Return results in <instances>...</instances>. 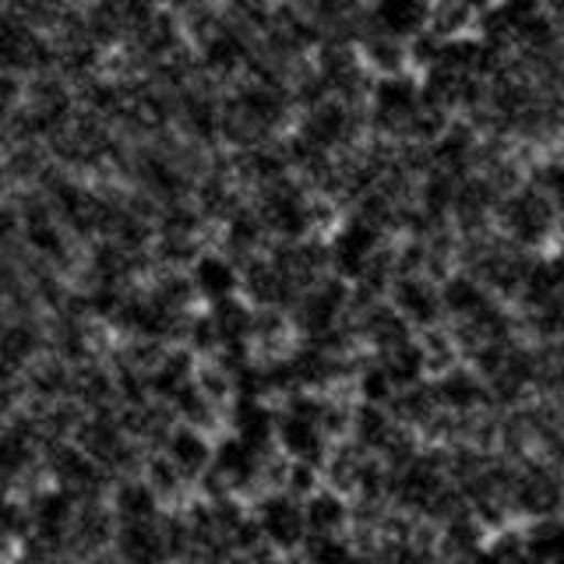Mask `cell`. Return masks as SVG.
Segmentation results:
<instances>
[{"label": "cell", "mask_w": 564, "mask_h": 564, "mask_svg": "<svg viewBox=\"0 0 564 564\" xmlns=\"http://www.w3.org/2000/svg\"><path fill=\"white\" fill-rule=\"evenodd\" d=\"M494 229L519 251L543 254V247L561 237V216L551 194H543L525 181L519 191L501 198L498 212H494Z\"/></svg>", "instance_id": "6da1fadb"}, {"label": "cell", "mask_w": 564, "mask_h": 564, "mask_svg": "<svg viewBox=\"0 0 564 564\" xmlns=\"http://www.w3.org/2000/svg\"><path fill=\"white\" fill-rule=\"evenodd\" d=\"M388 304H392L402 322L416 335L437 328L445 322V304H441V282L431 275H395L392 290H388Z\"/></svg>", "instance_id": "7a4b0ae2"}, {"label": "cell", "mask_w": 564, "mask_h": 564, "mask_svg": "<svg viewBox=\"0 0 564 564\" xmlns=\"http://www.w3.org/2000/svg\"><path fill=\"white\" fill-rule=\"evenodd\" d=\"M258 529L275 551H296L307 543V519L304 505L290 494H272L258 505Z\"/></svg>", "instance_id": "3957f363"}, {"label": "cell", "mask_w": 564, "mask_h": 564, "mask_svg": "<svg viewBox=\"0 0 564 564\" xmlns=\"http://www.w3.org/2000/svg\"><path fill=\"white\" fill-rule=\"evenodd\" d=\"M264 473V455L254 452L251 445H243L240 437H226L223 445L212 452V469L205 476L219 484V490H243L251 487L258 476Z\"/></svg>", "instance_id": "277c9868"}, {"label": "cell", "mask_w": 564, "mask_h": 564, "mask_svg": "<svg viewBox=\"0 0 564 564\" xmlns=\"http://www.w3.org/2000/svg\"><path fill=\"white\" fill-rule=\"evenodd\" d=\"M434 0H370V22L378 29L399 35V40H413L416 32L427 29Z\"/></svg>", "instance_id": "5b68a950"}, {"label": "cell", "mask_w": 564, "mask_h": 564, "mask_svg": "<svg viewBox=\"0 0 564 564\" xmlns=\"http://www.w3.org/2000/svg\"><path fill=\"white\" fill-rule=\"evenodd\" d=\"M490 300H498V296H490L484 282L463 269L441 279V304H445V317H455V322H469V317L480 314Z\"/></svg>", "instance_id": "8992f818"}, {"label": "cell", "mask_w": 564, "mask_h": 564, "mask_svg": "<svg viewBox=\"0 0 564 564\" xmlns=\"http://www.w3.org/2000/svg\"><path fill=\"white\" fill-rule=\"evenodd\" d=\"M304 519H307V536H343L346 525L352 522V505L339 490L322 487L304 501Z\"/></svg>", "instance_id": "52a82bcc"}, {"label": "cell", "mask_w": 564, "mask_h": 564, "mask_svg": "<svg viewBox=\"0 0 564 564\" xmlns=\"http://www.w3.org/2000/svg\"><path fill=\"white\" fill-rule=\"evenodd\" d=\"M166 458L181 469L184 480H191V476H205L212 469V448L205 434L198 427H176L166 434Z\"/></svg>", "instance_id": "ba28073f"}, {"label": "cell", "mask_w": 564, "mask_h": 564, "mask_svg": "<svg viewBox=\"0 0 564 564\" xmlns=\"http://www.w3.org/2000/svg\"><path fill=\"white\" fill-rule=\"evenodd\" d=\"M378 364L384 367V375L392 378V384L399 388H413V384H423L427 381V357H423V346H420V339L413 335V339H405V343H399V346H392V349H381L378 352Z\"/></svg>", "instance_id": "9c48e42d"}, {"label": "cell", "mask_w": 564, "mask_h": 564, "mask_svg": "<svg viewBox=\"0 0 564 564\" xmlns=\"http://www.w3.org/2000/svg\"><path fill=\"white\" fill-rule=\"evenodd\" d=\"M194 293H202L212 304H223V300H234L240 286V272L234 269V261H226L219 254H205L194 261V275H191Z\"/></svg>", "instance_id": "30bf717a"}, {"label": "cell", "mask_w": 564, "mask_h": 564, "mask_svg": "<svg viewBox=\"0 0 564 564\" xmlns=\"http://www.w3.org/2000/svg\"><path fill=\"white\" fill-rule=\"evenodd\" d=\"M32 522L40 525V533L50 536V540H64V536H70V529H75V505H70L67 490L43 494V498L35 501V516H32Z\"/></svg>", "instance_id": "8fae6325"}, {"label": "cell", "mask_w": 564, "mask_h": 564, "mask_svg": "<svg viewBox=\"0 0 564 564\" xmlns=\"http://www.w3.org/2000/svg\"><path fill=\"white\" fill-rule=\"evenodd\" d=\"M159 494L149 484H123L117 494V511L123 522H152Z\"/></svg>", "instance_id": "7c38bea8"}, {"label": "cell", "mask_w": 564, "mask_h": 564, "mask_svg": "<svg viewBox=\"0 0 564 564\" xmlns=\"http://www.w3.org/2000/svg\"><path fill=\"white\" fill-rule=\"evenodd\" d=\"M357 392H360V402H367V405H392L399 388L384 375V367L375 360L357 370Z\"/></svg>", "instance_id": "4fadbf2b"}, {"label": "cell", "mask_w": 564, "mask_h": 564, "mask_svg": "<svg viewBox=\"0 0 564 564\" xmlns=\"http://www.w3.org/2000/svg\"><path fill=\"white\" fill-rule=\"evenodd\" d=\"M40 349V335H35L29 325H11L0 332V364L4 367H18L22 360H29L32 352Z\"/></svg>", "instance_id": "5bb4252c"}, {"label": "cell", "mask_w": 564, "mask_h": 564, "mask_svg": "<svg viewBox=\"0 0 564 564\" xmlns=\"http://www.w3.org/2000/svg\"><path fill=\"white\" fill-rule=\"evenodd\" d=\"M32 463V434L8 431L0 437V473H22Z\"/></svg>", "instance_id": "9a60e30c"}, {"label": "cell", "mask_w": 564, "mask_h": 564, "mask_svg": "<svg viewBox=\"0 0 564 564\" xmlns=\"http://www.w3.org/2000/svg\"><path fill=\"white\" fill-rule=\"evenodd\" d=\"M181 484H184V476H181V469H176L166 455H163V458H155V463L149 466V487H152L155 494H173Z\"/></svg>", "instance_id": "2e32d148"}, {"label": "cell", "mask_w": 564, "mask_h": 564, "mask_svg": "<svg viewBox=\"0 0 564 564\" xmlns=\"http://www.w3.org/2000/svg\"><path fill=\"white\" fill-rule=\"evenodd\" d=\"M18 564H43V561H35V557H22V561H18Z\"/></svg>", "instance_id": "e0dca14e"}]
</instances>
